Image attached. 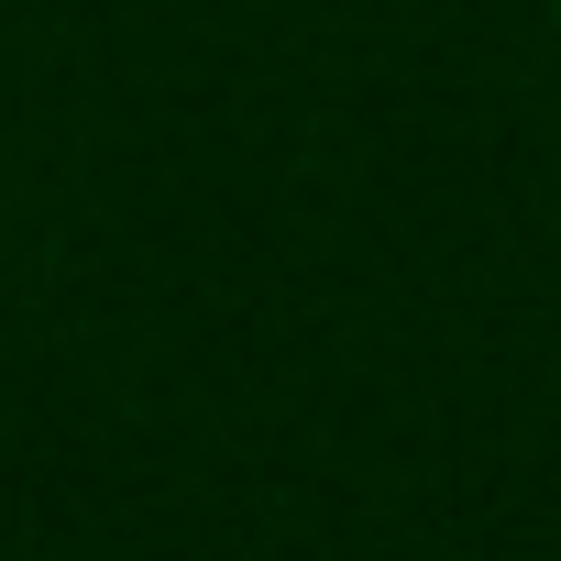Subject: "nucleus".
<instances>
[{
  "label": "nucleus",
  "mask_w": 561,
  "mask_h": 561,
  "mask_svg": "<svg viewBox=\"0 0 561 561\" xmlns=\"http://www.w3.org/2000/svg\"><path fill=\"white\" fill-rule=\"evenodd\" d=\"M550 23H561V0H550Z\"/></svg>",
  "instance_id": "nucleus-1"
}]
</instances>
